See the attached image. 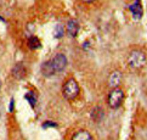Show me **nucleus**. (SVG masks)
Masks as SVG:
<instances>
[{
	"label": "nucleus",
	"instance_id": "obj_9",
	"mask_svg": "<svg viewBox=\"0 0 147 140\" xmlns=\"http://www.w3.org/2000/svg\"><path fill=\"white\" fill-rule=\"evenodd\" d=\"M41 73H43V76L45 77H51V76H54L56 74L55 73V71H54V67H52L51 65V61H45L43 65H41Z\"/></svg>",
	"mask_w": 147,
	"mask_h": 140
},
{
	"label": "nucleus",
	"instance_id": "obj_11",
	"mask_svg": "<svg viewBox=\"0 0 147 140\" xmlns=\"http://www.w3.org/2000/svg\"><path fill=\"white\" fill-rule=\"evenodd\" d=\"M103 110L101 107H95L94 110L91 111V118L95 122H100V121H102V118H103Z\"/></svg>",
	"mask_w": 147,
	"mask_h": 140
},
{
	"label": "nucleus",
	"instance_id": "obj_1",
	"mask_svg": "<svg viewBox=\"0 0 147 140\" xmlns=\"http://www.w3.org/2000/svg\"><path fill=\"white\" fill-rule=\"evenodd\" d=\"M128 65L131 68H135V70L142 68L146 65V55L141 50L131 51L128 56Z\"/></svg>",
	"mask_w": 147,
	"mask_h": 140
},
{
	"label": "nucleus",
	"instance_id": "obj_16",
	"mask_svg": "<svg viewBox=\"0 0 147 140\" xmlns=\"http://www.w3.org/2000/svg\"><path fill=\"white\" fill-rule=\"evenodd\" d=\"M13 107H15V100L11 99V101H10V106H9V112H13Z\"/></svg>",
	"mask_w": 147,
	"mask_h": 140
},
{
	"label": "nucleus",
	"instance_id": "obj_2",
	"mask_svg": "<svg viewBox=\"0 0 147 140\" xmlns=\"http://www.w3.org/2000/svg\"><path fill=\"white\" fill-rule=\"evenodd\" d=\"M79 85L74 78H69L63 85V89H62V93H63V96L67 100H74L76 97L79 95Z\"/></svg>",
	"mask_w": 147,
	"mask_h": 140
},
{
	"label": "nucleus",
	"instance_id": "obj_5",
	"mask_svg": "<svg viewBox=\"0 0 147 140\" xmlns=\"http://www.w3.org/2000/svg\"><path fill=\"white\" fill-rule=\"evenodd\" d=\"M120 82H122V73L119 71H113L108 77V87L115 89L120 84Z\"/></svg>",
	"mask_w": 147,
	"mask_h": 140
},
{
	"label": "nucleus",
	"instance_id": "obj_4",
	"mask_svg": "<svg viewBox=\"0 0 147 140\" xmlns=\"http://www.w3.org/2000/svg\"><path fill=\"white\" fill-rule=\"evenodd\" d=\"M50 61H51L52 67H54L55 73H60V72L65 71L67 67V64H68L67 57L63 54H56L54 57H52V60H50Z\"/></svg>",
	"mask_w": 147,
	"mask_h": 140
},
{
	"label": "nucleus",
	"instance_id": "obj_14",
	"mask_svg": "<svg viewBox=\"0 0 147 140\" xmlns=\"http://www.w3.org/2000/svg\"><path fill=\"white\" fill-rule=\"evenodd\" d=\"M55 38H61L63 35V27L61 24H57L56 28H55Z\"/></svg>",
	"mask_w": 147,
	"mask_h": 140
},
{
	"label": "nucleus",
	"instance_id": "obj_12",
	"mask_svg": "<svg viewBox=\"0 0 147 140\" xmlns=\"http://www.w3.org/2000/svg\"><path fill=\"white\" fill-rule=\"evenodd\" d=\"M28 46L30 49H33V50H35V49H39L40 46H41V44H40V40L36 38V37H30L29 39H28Z\"/></svg>",
	"mask_w": 147,
	"mask_h": 140
},
{
	"label": "nucleus",
	"instance_id": "obj_3",
	"mask_svg": "<svg viewBox=\"0 0 147 140\" xmlns=\"http://www.w3.org/2000/svg\"><path fill=\"white\" fill-rule=\"evenodd\" d=\"M124 100V93L122 89L115 88L108 94V106L111 108H118Z\"/></svg>",
	"mask_w": 147,
	"mask_h": 140
},
{
	"label": "nucleus",
	"instance_id": "obj_7",
	"mask_svg": "<svg viewBox=\"0 0 147 140\" xmlns=\"http://www.w3.org/2000/svg\"><path fill=\"white\" fill-rule=\"evenodd\" d=\"M12 76L16 79H22L26 76V67L23 66L22 62H17V64L12 67Z\"/></svg>",
	"mask_w": 147,
	"mask_h": 140
},
{
	"label": "nucleus",
	"instance_id": "obj_6",
	"mask_svg": "<svg viewBox=\"0 0 147 140\" xmlns=\"http://www.w3.org/2000/svg\"><path fill=\"white\" fill-rule=\"evenodd\" d=\"M129 10L130 12L133 14V17L139 20L141 18V16H142V6H141V0H135L134 4H131L129 6Z\"/></svg>",
	"mask_w": 147,
	"mask_h": 140
},
{
	"label": "nucleus",
	"instance_id": "obj_18",
	"mask_svg": "<svg viewBox=\"0 0 147 140\" xmlns=\"http://www.w3.org/2000/svg\"><path fill=\"white\" fill-rule=\"evenodd\" d=\"M0 21H1V22H5V20H4L3 17H0Z\"/></svg>",
	"mask_w": 147,
	"mask_h": 140
},
{
	"label": "nucleus",
	"instance_id": "obj_8",
	"mask_svg": "<svg viewBox=\"0 0 147 140\" xmlns=\"http://www.w3.org/2000/svg\"><path fill=\"white\" fill-rule=\"evenodd\" d=\"M66 29L69 37H77L78 32H79V24H78L76 20H71V21H68Z\"/></svg>",
	"mask_w": 147,
	"mask_h": 140
},
{
	"label": "nucleus",
	"instance_id": "obj_15",
	"mask_svg": "<svg viewBox=\"0 0 147 140\" xmlns=\"http://www.w3.org/2000/svg\"><path fill=\"white\" fill-rule=\"evenodd\" d=\"M48 127H57V124L54 123V122H49V121H46L44 124H43V128H48Z\"/></svg>",
	"mask_w": 147,
	"mask_h": 140
},
{
	"label": "nucleus",
	"instance_id": "obj_10",
	"mask_svg": "<svg viewBox=\"0 0 147 140\" xmlns=\"http://www.w3.org/2000/svg\"><path fill=\"white\" fill-rule=\"evenodd\" d=\"M72 140H92V135L88 131H79L72 137Z\"/></svg>",
	"mask_w": 147,
	"mask_h": 140
},
{
	"label": "nucleus",
	"instance_id": "obj_17",
	"mask_svg": "<svg viewBox=\"0 0 147 140\" xmlns=\"http://www.w3.org/2000/svg\"><path fill=\"white\" fill-rule=\"evenodd\" d=\"M82 1L86 3V4H90V3H92V1H94V0H82Z\"/></svg>",
	"mask_w": 147,
	"mask_h": 140
},
{
	"label": "nucleus",
	"instance_id": "obj_19",
	"mask_svg": "<svg viewBox=\"0 0 147 140\" xmlns=\"http://www.w3.org/2000/svg\"><path fill=\"white\" fill-rule=\"evenodd\" d=\"M0 89H1V82H0Z\"/></svg>",
	"mask_w": 147,
	"mask_h": 140
},
{
	"label": "nucleus",
	"instance_id": "obj_13",
	"mask_svg": "<svg viewBox=\"0 0 147 140\" xmlns=\"http://www.w3.org/2000/svg\"><path fill=\"white\" fill-rule=\"evenodd\" d=\"M24 97H26V100L29 102V105L32 106V107L35 106V103H36V97H35V95L33 94V93H27V94L24 95Z\"/></svg>",
	"mask_w": 147,
	"mask_h": 140
}]
</instances>
